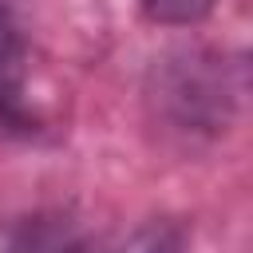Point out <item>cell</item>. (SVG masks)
<instances>
[{
	"label": "cell",
	"mask_w": 253,
	"mask_h": 253,
	"mask_svg": "<svg viewBox=\"0 0 253 253\" xmlns=\"http://www.w3.org/2000/svg\"><path fill=\"white\" fill-rule=\"evenodd\" d=\"M158 99L174 111V119L182 126H221L225 107H229L225 79L217 83V75H210L198 59H186L182 67H174L170 79L162 83Z\"/></svg>",
	"instance_id": "1"
},
{
	"label": "cell",
	"mask_w": 253,
	"mask_h": 253,
	"mask_svg": "<svg viewBox=\"0 0 253 253\" xmlns=\"http://www.w3.org/2000/svg\"><path fill=\"white\" fill-rule=\"evenodd\" d=\"M28 63V43L24 32L12 16V8L0 0V123L4 126H28L24 111V67Z\"/></svg>",
	"instance_id": "2"
},
{
	"label": "cell",
	"mask_w": 253,
	"mask_h": 253,
	"mask_svg": "<svg viewBox=\"0 0 253 253\" xmlns=\"http://www.w3.org/2000/svg\"><path fill=\"white\" fill-rule=\"evenodd\" d=\"M95 253H186V241L174 225L150 221V225H138L134 233H123V237H99Z\"/></svg>",
	"instance_id": "3"
},
{
	"label": "cell",
	"mask_w": 253,
	"mask_h": 253,
	"mask_svg": "<svg viewBox=\"0 0 253 253\" xmlns=\"http://www.w3.org/2000/svg\"><path fill=\"white\" fill-rule=\"evenodd\" d=\"M142 12L154 24H198L213 12V0H142Z\"/></svg>",
	"instance_id": "4"
}]
</instances>
